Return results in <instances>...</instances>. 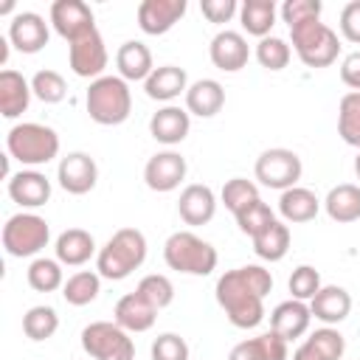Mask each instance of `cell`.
<instances>
[{"label": "cell", "mask_w": 360, "mask_h": 360, "mask_svg": "<svg viewBox=\"0 0 360 360\" xmlns=\"http://www.w3.org/2000/svg\"><path fill=\"white\" fill-rule=\"evenodd\" d=\"M200 11L208 22H231L239 14V3L236 0H200Z\"/></svg>", "instance_id": "f6af8a7d"}, {"label": "cell", "mask_w": 360, "mask_h": 360, "mask_svg": "<svg viewBox=\"0 0 360 360\" xmlns=\"http://www.w3.org/2000/svg\"><path fill=\"white\" fill-rule=\"evenodd\" d=\"M107 62H110V53H107V45L98 28L68 45V65L79 79H90V82L101 79Z\"/></svg>", "instance_id": "30bf717a"}, {"label": "cell", "mask_w": 360, "mask_h": 360, "mask_svg": "<svg viewBox=\"0 0 360 360\" xmlns=\"http://www.w3.org/2000/svg\"><path fill=\"white\" fill-rule=\"evenodd\" d=\"M186 0H143L138 6V28L149 37L169 34L186 14Z\"/></svg>", "instance_id": "2e32d148"}, {"label": "cell", "mask_w": 360, "mask_h": 360, "mask_svg": "<svg viewBox=\"0 0 360 360\" xmlns=\"http://www.w3.org/2000/svg\"><path fill=\"white\" fill-rule=\"evenodd\" d=\"M163 262L169 270L186 276H211L217 270V248L197 236L194 231H174L163 242Z\"/></svg>", "instance_id": "5b68a950"}, {"label": "cell", "mask_w": 360, "mask_h": 360, "mask_svg": "<svg viewBox=\"0 0 360 360\" xmlns=\"http://www.w3.org/2000/svg\"><path fill=\"white\" fill-rule=\"evenodd\" d=\"M321 11H323L321 0H287L278 8V14L287 22V28H295L301 22H309V20H321Z\"/></svg>", "instance_id": "7bdbcfd3"}, {"label": "cell", "mask_w": 360, "mask_h": 360, "mask_svg": "<svg viewBox=\"0 0 360 360\" xmlns=\"http://www.w3.org/2000/svg\"><path fill=\"white\" fill-rule=\"evenodd\" d=\"M290 59H292V48H290V42L287 39H281V37H264V39H259L256 42V62L264 68V70H284L287 65H290Z\"/></svg>", "instance_id": "74e56055"}, {"label": "cell", "mask_w": 360, "mask_h": 360, "mask_svg": "<svg viewBox=\"0 0 360 360\" xmlns=\"http://www.w3.org/2000/svg\"><path fill=\"white\" fill-rule=\"evenodd\" d=\"M340 82L346 87H352L354 93H360V51H352L343 56L340 62Z\"/></svg>", "instance_id": "7dc6e473"}, {"label": "cell", "mask_w": 360, "mask_h": 360, "mask_svg": "<svg viewBox=\"0 0 360 360\" xmlns=\"http://www.w3.org/2000/svg\"><path fill=\"white\" fill-rule=\"evenodd\" d=\"M98 292H101V276L96 270H76L73 276L65 278L62 287V298L70 307H87L98 298Z\"/></svg>", "instance_id": "836d02e7"}, {"label": "cell", "mask_w": 360, "mask_h": 360, "mask_svg": "<svg viewBox=\"0 0 360 360\" xmlns=\"http://www.w3.org/2000/svg\"><path fill=\"white\" fill-rule=\"evenodd\" d=\"M186 90H188V73L177 65H160L143 82V93L152 101H163V104H172L174 98L186 96Z\"/></svg>", "instance_id": "d4e9b609"}, {"label": "cell", "mask_w": 360, "mask_h": 360, "mask_svg": "<svg viewBox=\"0 0 360 360\" xmlns=\"http://www.w3.org/2000/svg\"><path fill=\"white\" fill-rule=\"evenodd\" d=\"M11 11H14V3H11V0H8V3H3V6H0V14H11Z\"/></svg>", "instance_id": "f907efd6"}, {"label": "cell", "mask_w": 360, "mask_h": 360, "mask_svg": "<svg viewBox=\"0 0 360 360\" xmlns=\"http://www.w3.org/2000/svg\"><path fill=\"white\" fill-rule=\"evenodd\" d=\"M323 211L332 222L349 225L360 219V186L354 183H338L323 197Z\"/></svg>", "instance_id": "f546056e"}, {"label": "cell", "mask_w": 360, "mask_h": 360, "mask_svg": "<svg viewBox=\"0 0 360 360\" xmlns=\"http://www.w3.org/2000/svg\"><path fill=\"white\" fill-rule=\"evenodd\" d=\"M186 172H188L186 158L180 152H174V149H163V152H155L146 160L143 183L158 194H169V191L180 188V183L186 180Z\"/></svg>", "instance_id": "7c38bea8"}, {"label": "cell", "mask_w": 360, "mask_h": 360, "mask_svg": "<svg viewBox=\"0 0 360 360\" xmlns=\"http://www.w3.org/2000/svg\"><path fill=\"white\" fill-rule=\"evenodd\" d=\"M290 39H292L295 56L307 68H329L340 53L338 31H332L321 20H309V22H301V25L290 28Z\"/></svg>", "instance_id": "52a82bcc"}, {"label": "cell", "mask_w": 360, "mask_h": 360, "mask_svg": "<svg viewBox=\"0 0 360 360\" xmlns=\"http://www.w3.org/2000/svg\"><path fill=\"white\" fill-rule=\"evenodd\" d=\"M65 264L59 259H48V256H37L28 270H25V278H28V287L37 290V292H56L65 287Z\"/></svg>", "instance_id": "d6a6232c"}, {"label": "cell", "mask_w": 360, "mask_h": 360, "mask_svg": "<svg viewBox=\"0 0 360 360\" xmlns=\"http://www.w3.org/2000/svg\"><path fill=\"white\" fill-rule=\"evenodd\" d=\"M219 200L236 217L239 211H245L250 202H256L262 197H259V186L253 180H248V177H231V180H225V186L219 191Z\"/></svg>", "instance_id": "8d00e7d4"}, {"label": "cell", "mask_w": 360, "mask_h": 360, "mask_svg": "<svg viewBox=\"0 0 360 360\" xmlns=\"http://www.w3.org/2000/svg\"><path fill=\"white\" fill-rule=\"evenodd\" d=\"M253 242V253L262 262H281L290 250V228L281 219H273L259 236L250 239Z\"/></svg>", "instance_id": "1f68e13d"}, {"label": "cell", "mask_w": 360, "mask_h": 360, "mask_svg": "<svg viewBox=\"0 0 360 360\" xmlns=\"http://www.w3.org/2000/svg\"><path fill=\"white\" fill-rule=\"evenodd\" d=\"M135 292L143 295L155 309H163V307H169V304L174 301V284H172V278L163 276V273H149V276H143V278L138 281Z\"/></svg>", "instance_id": "ab89813d"}, {"label": "cell", "mask_w": 360, "mask_h": 360, "mask_svg": "<svg viewBox=\"0 0 360 360\" xmlns=\"http://www.w3.org/2000/svg\"><path fill=\"white\" fill-rule=\"evenodd\" d=\"M287 357H290V343L273 329L236 343L228 354V360H287Z\"/></svg>", "instance_id": "484cf974"}, {"label": "cell", "mask_w": 360, "mask_h": 360, "mask_svg": "<svg viewBox=\"0 0 360 360\" xmlns=\"http://www.w3.org/2000/svg\"><path fill=\"white\" fill-rule=\"evenodd\" d=\"M253 174H256V180L262 186L276 188V191H287V188L298 186V180L304 174V163H301V158L292 149L273 146V149H264L256 158Z\"/></svg>", "instance_id": "9c48e42d"}, {"label": "cell", "mask_w": 360, "mask_h": 360, "mask_svg": "<svg viewBox=\"0 0 360 360\" xmlns=\"http://www.w3.org/2000/svg\"><path fill=\"white\" fill-rule=\"evenodd\" d=\"M8 197L20 208H42L51 200V180L39 169H20L6 183Z\"/></svg>", "instance_id": "e0dca14e"}, {"label": "cell", "mask_w": 360, "mask_h": 360, "mask_svg": "<svg viewBox=\"0 0 360 360\" xmlns=\"http://www.w3.org/2000/svg\"><path fill=\"white\" fill-rule=\"evenodd\" d=\"M115 68L124 82H146L149 73L155 70V59H152V51L141 39H127L115 51Z\"/></svg>", "instance_id": "4316f807"}, {"label": "cell", "mask_w": 360, "mask_h": 360, "mask_svg": "<svg viewBox=\"0 0 360 360\" xmlns=\"http://www.w3.org/2000/svg\"><path fill=\"white\" fill-rule=\"evenodd\" d=\"M8 37H0V65H6L8 62Z\"/></svg>", "instance_id": "681fc988"}, {"label": "cell", "mask_w": 360, "mask_h": 360, "mask_svg": "<svg viewBox=\"0 0 360 360\" xmlns=\"http://www.w3.org/2000/svg\"><path fill=\"white\" fill-rule=\"evenodd\" d=\"M152 360H188V343L174 335V332H163L152 340Z\"/></svg>", "instance_id": "ee69618b"}, {"label": "cell", "mask_w": 360, "mask_h": 360, "mask_svg": "<svg viewBox=\"0 0 360 360\" xmlns=\"http://www.w3.org/2000/svg\"><path fill=\"white\" fill-rule=\"evenodd\" d=\"M208 56H211V65L219 68L222 73H236V70H242L248 65L250 45H248L242 31L222 28V31L214 34V39L208 45Z\"/></svg>", "instance_id": "9a60e30c"}, {"label": "cell", "mask_w": 360, "mask_h": 360, "mask_svg": "<svg viewBox=\"0 0 360 360\" xmlns=\"http://www.w3.org/2000/svg\"><path fill=\"white\" fill-rule=\"evenodd\" d=\"M51 242V225L34 211L11 214L3 225V248L14 259H37Z\"/></svg>", "instance_id": "8992f818"}, {"label": "cell", "mask_w": 360, "mask_h": 360, "mask_svg": "<svg viewBox=\"0 0 360 360\" xmlns=\"http://www.w3.org/2000/svg\"><path fill=\"white\" fill-rule=\"evenodd\" d=\"M338 135L360 152V93L349 90L338 104Z\"/></svg>", "instance_id": "d590c367"}, {"label": "cell", "mask_w": 360, "mask_h": 360, "mask_svg": "<svg viewBox=\"0 0 360 360\" xmlns=\"http://www.w3.org/2000/svg\"><path fill=\"white\" fill-rule=\"evenodd\" d=\"M273 290V276L262 264H242L217 278L214 295L225 318L236 329H256L264 321V298Z\"/></svg>", "instance_id": "6da1fadb"}, {"label": "cell", "mask_w": 360, "mask_h": 360, "mask_svg": "<svg viewBox=\"0 0 360 360\" xmlns=\"http://www.w3.org/2000/svg\"><path fill=\"white\" fill-rule=\"evenodd\" d=\"M51 22H45L42 14L37 11H17L8 22V42L20 51V53H39L48 39H51Z\"/></svg>", "instance_id": "5bb4252c"}, {"label": "cell", "mask_w": 360, "mask_h": 360, "mask_svg": "<svg viewBox=\"0 0 360 360\" xmlns=\"http://www.w3.org/2000/svg\"><path fill=\"white\" fill-rule=\"evenodd\" d=\"M321 205H323V200H318V194L304 188V186H292V188L281 191V197H278L281 222H290V225H301V222L315 219Z\"/></svg>", "instance_id": "f1b7e54d"}, {"label": "cell", "mask_w": 360, "mask_h": 360, "mask_svg": "<svg viewBox=\"0 0 360 360\" xmlns=\"http://www.w3.org/2000/svg\"><path fill=\"white\" fill-rule=\"evenodd\" d=\"M225 107V87L217 79H197L186 90V110L197 118H214Z\"/></svg>", "instance_id": "83f0119b"}, {"label": "cell", "mask_w": 360, "mask_h": 360, "mask_svg": "<svg viewBox=\"0 0 360 360\" xmlns=\"http://www.w3.org/2000/svg\"><path fill=\"white\" fill-rule=\"evenodd\" d=\"M31 96H34L31 82L20 70H11V68L0 70V115L3 118L8 121L20 118L28 110Z\"/></svg>", "instance_id": "7402d4cb"}, {"label": "cell", "mask_w": 360, "mask_h": 360, "mask_svg": "<svg viewBox=\"0 0 360 360\" xmlns=\"http://www.w3.org/2000/svg\"><path fill=\"white\" fill-rule=\"evenodd\" d=\"M84 107L87 115L101 124V127H118L129 118L132 112V90L129 82H124L118 73L110 76L104 73L101 79L90 82L87 93H84Z\"/></svg>", "instance_id": "277c9868"}, {"label": "cell", "mask_w": 360, "mask_h": 360, "mask_svg": "<svg viewBox=\"0 0 360 360\" xmlns=\"http://www.w3.org/2000/svg\"><path fill=\"white\" fill-rule=\"evenodd\" d=\"M90 360H135V343L115 321H93L79 335Z\"/></svg>", "instance_id": "ba28073f"}, {"label": "cell", "mask_w": 360, "mask_h": 360, "mask_svg": "<svg viewBox=\"0 0 360 360\" xmlns=\"http://www.w3.org/2000/svg\"><path fill=\"white\" fill-rule=\"evenodd\" d=\"M276 17H278V8L273 0H245L239 6V22H242V31L256 37V39H264L270 37L273 25H276Z\"/></svg>", "instance_id": "4dcf8cb0"}, {"label": "cell", "mask_w": 360, "mask_h": 360, "mask_svg": "<svg viewBox=\"0 0 360 360\" xmlns=\"http://www.w3.org/2000/svg\"><path fill=\"white\" fill-rule=\"evenodd\" d=\"M287 287H290V295H292V298L309 304V301L315 298V292H318L323 284H321V273H318L312 264H298V267L292 270Z\"/></svg>", "instance_id": "b9f144b4"}, {"label": "cell", "mask_w": 360, "mask_h": 360, "mask_svg": "<svg viewBox=\"0 0 360 360\" xmlns=\"http://www.w3.org/2000/svg\"><path fill=\"white\" fill-rule=\"evenodd\" d=\"M309 323H312L309 304L298 301V298H287V301L276 304V309L270 312V329L276 335H281L287 343L304 338L309 332Z\"/></svg>", "instance_id": "ffe728a7"}, {"label": "cell", "mask_w": 360, "mask_h": 360, "mask_svg": "<svg viewBox=\"0 0 360 360\" xmlns=\"http://www.w3.org/2000/svg\"><path fill=\"white\" fill-rule=\"evenodd\" d=\"M354 174H357V180H360V152H357V158H354Z\"/></svg>", "instance_id": "816d5d0a"}, {"label": "cell", "mask_w": 360, "mask_h": 360, "mask_svg": "<svg viewBox=\"0 0 360 360\" xmlns=\"http://www.w3.org/2000/svg\"><path fill=\"white\" fill-rule=\"evenodd\" d=\"M188 129H191V115L186 107H177V104H163L149 118V135L163 146L183 143L188 138Z\"/></svg>", "instance_id": "ac0fdd59"}, {"label": "cell", "mask_w": 360, "mask_h": 360, "mask_svg": "<svg viewBox=\"0 0 360 360\" xmlns=\"http://www.w3.org/2000/svg\"><path fill=\"white\" fill-rule=\"evenodd\" d=\"M31 90L34 96L42 101V104H59L65 96H68V84H65V76L59 70H37L31 76Z\"/></svg>", "instance_id": "f35d334b"}, {"label": "cell", "mask_w": 360, "mask_h": 360, "mask_svg": "<svg viewBox=\"0 0 360 360\" xmlns=\"http://www.w3.org/2000/svg\"><path fill=\"white\" fill-rule=\"evenodd\" d=\"M177 214L186 225H208L217 214V194L205 183H188L180 191Z\"/></svg>", "instance_id": "d6986e66"}, {"label": "cell", "mask_w": 360, "mask_h": 360, "mask_svg": "<svg viewBox=\"0 0 360 360\" xmlns=\"http://www.w3.org/2000/svg\"><path fill=\"white\" fill-rule=\"evenodd\" d=\"M146 262V236L138 228H118L96 256V273L107 281H121Z\"/></svg>", "instance_id": "7a4b0ae2"}, {"label": "cell", "mask_w": 360, "mask_h": 360, "mask_svg": "<svg viewBox=\"0 0 360 360\" xmlns=\"http://www.w3.org/2000/svg\"><path fill=\"white\" fill-rule=\"evenodd\" d=\"M233 219H236L239 231L253 239V236H259V233L276 219V214H273V208H270L264 200H256V202H250L245 211H239Z\"/></svg>", "instance_id": "60d3db41"}, {"label": "cell", "mask_w": 360, "mask_h": 360, "mask_svg": "<svg viewBox=\"0 0 360 360\" xmlns=\"http://www.w3.org/2000/svg\"><path fill=\"white\" fill-rule=\"evenodd\" d=\"M338 25H340L343 39L360 45V0H352L340 8V22Z\"/></svg>", "instance_id": "bcb514c9"}, {"label": "cell", "mask_w": 360, "mask_h": 360, "mask_svg": "<svg viewBox=\"0 0 360 360\" xmlns=\"http://www.w3.org/2000/svg\"><path fill=\"white\" fill-rule=\"evenodd\" d=\"M292 360H329V357H326L321 349H315V346H312V343L304 338V343H301V346L292 352Z\"/></svg>", "instance_id": "c3c4849f"}, {"label": "cell", "mask_w": 360, "mask_h": 360, "mask_svg": "<svg viewBox=\"0 0 360 360\" xmlns=\"http://www.w3.org/2000/svg\"><path fill=\"white\" fill-rule=\"evenodd\" d=\"M112 321L127 329L129 335H138V332H149L158 321V309L138 292H127L115 301V309H112Z\"/></svg>", "instance_id": "44dd1931"}, {"label": "cell", "mask_w": 360, "mask_h": 360, "mask_svg": "<svg viewBox=\"0 0 360 360\" xmlns=\"http://www.w3.org/2000/svg\"><path fill=\"white\" fill-rule=\"evenodd\" d=\"M56 329H59V315H56V309L48 307V304H37V307H31V309L22 315V332H25V338L34 340V343H42V340L53 338Z\"/></svg>", "instance_id": "e575fe53"}, {"label": "cell", "mask_w": 360, "mask_h": 360, "mask_svg": "<svg viewBox=\"0 0 360 360\" xmlns=\"http://www.w3.org/2000/svg\"><path fill=\"white\" fill-rule=\"evenodd\" d=\"M6 152L25 169H37L59 155V135L48 124L22 121L6 132Z\"/></svg>", "instance_id": "3957f363"}, {"label": "cell", "mask_w": 360, "mask_h": 360, "mask_svg": "<svg viewBox=\"0 0 360 360\" xmlns=\"http://www.w3.org/2000/svg\"><path fill=\"white\" fill-rule=\"evenodd\" d=\"M53 31L70 42H76L79 37L96 31V17L93 8L84 0H53L51 3V14H48Z\"/></svg>", "instance_id": "8fae6325"}, {"label": "cell", "mask_w": 360, "mask_h": 360, "mask_svg": "<svg viewBox=\"0 0 360 360\" xmlns=\"http://www.w3.org/2000/svg\"><path fill=\"white\" fill-rule=\"evenodd\" d=\"M309 312L323 326H338L352 312V295L343 287H338V284H323L315 292V298L309 301Z\"/></svg>", "instance_id": "cb8c5ba5"}, {"label": "cell", "mask_w": 360, "mask_h": 360, "mask_svg": "<svg viewBox=\"0 0 360 360\" xmlns=\"http://www.w3.org/2000/svg\"><path fill=\"white\" fill-rule=\"evenodd\" d=\"M53 253H56V259L65 267H82L93 256H98V248H96V239H93L90 231H84V228H68V231H62L56 236Z\"/></svg>", "instance_id": "603a6c76"}, {"label": "cell", "mask_w": 360, "mask_h": 360, "mask_svg": "<svg viewBox=\"0 0 360 360\" xmlns=\"http://www.w3.org/2000/svg\"><path fill=\"white\" fill-rule=\"evenodd\" d=\"M56 180L68 194H87L98 183V166L87 152H68L56 166Z\"/></svg>", "instance_id": "4fadbf2b"}]
</instances>
